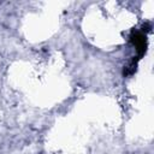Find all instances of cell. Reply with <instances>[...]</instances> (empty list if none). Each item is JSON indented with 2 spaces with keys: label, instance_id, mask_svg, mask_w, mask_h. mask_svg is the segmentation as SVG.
Segmentation results:
<instances>
[{
  "label": "cell",
  "instance_id": "cell-1",
  "mask_svg": "<svg viewBox=\"0 0 154 154\" xmlns=\"http://www.w3.org/2000/svg\"><path fill=\"white\" fill-rule=\"evenodd\" d=\"M130 42L136 48V51L138 53V59H141V57L146 53L147 47H148L147 35L141 30H134L130 35Z\"/></svg>",
  "mask_w": 154,
  "mask_h": 154
}]
</instances>
